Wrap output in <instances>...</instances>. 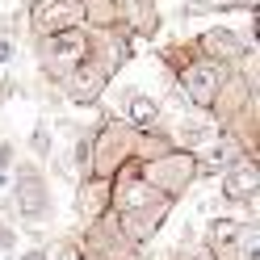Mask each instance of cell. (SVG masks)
Instances as JSON below:
<instances>
[{
	"instance_id": "1",
	"label": "cell",
	"mask_w": 260,
	"mask_h": 260,
	"mask_svg": "<svg viewBox=\"0 0 260 260\" xmlns=\"http://www.w3.org/2000/svg\"><path fill=\"white\" fill-rule=\"evenodd\" d=\"M210 118L218 122V130H231L243 147H256L260 122H256V88H252V72L248 68H222L218 92L210 101Z\"/></svg>"
},
{
	"instance_id": "2",
	"label": "cell",
	"mask_w": 260,
	"mask_h": 260,
	"mask_svg": "<svg viewBox=\"0 0 260 260\" xmlns=\"http://www.w3.org/2000/svg\"><path fill=\"white\" fill-rule=\"evenodd\" d=\"M9 189H13V210H9V222H25V226H42L51 222L55 214V193H51V181L38 159H13L9 168Z\"/></svg>"
},
{
	"instance_id": "3",
	"label": "cell",
	"mask_w": 260,
	"mask_h": 260,
	"mask_svg": "<svg viewBox=\"0 0 260 260\" xmlns=\"http://www.w3.org/2000/svg\"><path fill=\"white\" fill-rule=\"evenodd\" d=\"M135 151H139V126H130L118 113H105V118L88 130V168L84 172L109 176V172H118L126 159H135Z\"/></svg>"
},
{
	"instance_id": "4",
	"label": "cell",
	"mask_w": 260,
	"mask_h": 260,
	"mask_svg": "<svg viewBox=\"0 0 260 260\" xmlns=\"http://www.w3.org/2000/svg\"><path fill=\"white\" fill-rule=\"evenodd\" d=\"M139 172L155 193H164L168 202H181L193 189V181H198V155L185 151V147H168L164 155L139 159Z\"/></svg>"
},
{
	"instance_id": "5",
	"label": "cell",
	"mask_w": 260,
	"mask_h": 260,
	"mask_svg": "<svg viewBox=\"0 0 260 260\" xmlns=\"http://www.w3.org/2000/svg\"><path fill=\"white\" fill-rule=\"evenodd\" d=\"M88 55V29L84 25H68V29H55V34H42L34 38V59H38V72L51 88H59V80L68 76V68L76 59Z\"/></svg>"
},
{
	"instance_id": "6",
	"label": "cell",
	"mask_w": 260,
	"mask_h": 260,
	"mask_svg": "<svg viewBox=\"0 0 260 260\" xmlns=\"http://www.w3.org/2000/svg\"><path fill=\"white\" fill-rule=\"evenodd\" d=\"M113 84V68L101 59V55H84V59H76L68 76L59 80V92H63V101L76 105V109H92L96 101L105 96V88Z\"/></svg>"
},
{
	"instance_id": "7",
	"label": "cell",
	"mask_w": 260,
	"mask_h": 260,
	"mask_svg": "<svg viewBox=\"0 0 260 260\" xmlns=\"http://www.w3.org/2000/svg\"><path fill=\"white\" fill-rule=\"evenodd\" d=\"M80 252L84 260H143V248L139 243H130L122 231H118V218H113V210L101 218L84 222V235H76Z\"/></svg>"
},
{
	"instance_id": "8",
	"label": "cell",
	"mask_w": 260,
	"mask_h": 260,
	"mask_svg": "<svg viewBox=\"0 0 260 260\" xmlns=\"http://www.w3.org/2000/svg\"><path fill=\"white\" fill-rule=\"evenodd\" d=\"M193 42H198V51L206 59L222 63V68H252V55H256V42L243 38L239 29H231V25H210Z\"/></svg>"
},
{
	"instance_id": "9",
	"label": "cell",
	"mask_w": 260,
	"mask_h": 260,
	"mask_svg": "<svg viewBox=\"0 0 260 260\" xmlns=\"http://www.w3.org/2000/svg\"><path fill=\"white\" fill-rule=\"evenodd\" d=\"M172 206H176V202H168V198H155V202H143V206H135V210H113V218H118V231H122L130 243L147 248V243L159 235V226L168 222Z\"/></svg>"
},
{
	"instance_id": "10",
	"label": "cell",
	"mask_w": 260,
	"mask_h": 260,
	"mask_svg": "<svg viewBox=\"0 0 260 260\" xmlns=\"http://www.w3.org/2000/svg\"><path fill=\"white\" fill-rule=\"evenodd\" d=\"M218 189H222V202L243 206L248 214H256V202H260V164L256 155H239L235 164H226L218 176Z\"/></svg>"
},
{
	"instance_id": "11",
	"label": "cell",
	"mask_w": 260,
	"mask_h": 260,
	"mask_svg": "<svg viewBox=\"0 0 260 260\" xmlns=\"http://www.w3.org/2000/svg\"><path fill=\"white\" fill-rule=\"evenodd\" d=\"M193 155H198V181H218L226 164H235L239 155H252V151L243 147L231 130H218V135L210 139V143H202Z\"/></svg>"
},
{
	"instance_id": "12",
	"label": "cell",
	"mask_w": 260,
	"mask_h": 260,
	"mask_svg": "<svg viewBox=\"0 0 260 260\" xmlns=\"http://www.w3.org/2000/svg\"><path fill=\"white\" fill-rule=\"evenodd\" d=\"M113 5H118V25L130 38H159V25H164L159 0H113Z\"/></svg>"
},
{
	"instance_id": "13",
	"label": "cell",
	"mask_w": 260,
	"mask_h": 260,
	"mask_svg": "<svg viewBox=\"0 0 260 260\" xmlns=\"http://www.w3.org/2000/svg\"><path fill=\"white\" fill-rule=\"evenodd\" d=\"M101 214H109V176L80 172L76 176V218L80 222H92Z\"/></svg>"
},
{
	"instance_id": "14",
	"label": "cell",
	"mask_w": 260,
	"mask_h": 260,
	"mask_svg": "<svg viewBox=\"0 0 260 260\" xmlns=\"http://www.w3.org/2000/svg\"><path fill=\"white\" fill-rule=\"evenodd\" d=\"M118 118H126L130 126H155L159 118H164V105L155 101L151 92H143V88H122L118 92Z\"/></svg>"
},
{
	"instance_id": "15",
	"label": "cell",
	"mask_w": 260,
	"mask_h": 260,
	"mask_svg": "<svg viewBox=\"0 0 260 260\" xmlns=\"http://www.w3.org/2000/svg\"><path fill=\"white\" fill-rule=\"evenodd\" d=\"M214 135H218V122L210 118L206 109H185V118L172 126V143L185 147V151H198L202 143H210Z\"/></svg>"
},
{
	"instance_id": "16",
	"label": "cell",
	"mask_w": 260,
	"mask_h": 260,
	"mask_svg": "<svg viewBox=\"0 0 260 260\" xmlns=\"http://www.w3.org/2000/svg\"><path fill=\"white\" fill-rule=\"evenodd\" d=\"M243 222L248 218H210L206 222V248L214 252L218 260H231L235 256V239H239V231H243Z\"/></svg>"
},
{
	"instance_id": "17",
	"label": "cell",
	"mask_w": 260,
	"mask_h": 260,
	"mask_svg": "<svg viewBox=\"0 0 260 260\" xmlns=\"http://www.w3.org/2000/svg\"><path fill=\"white\" fill-rule=\"evenodd\" d=\"M25 147H29V155H34L38 164L55 159V126L46 122V118H38V122H34V130H29V139H25Z\"/></svg>"
},
{
	"instance_id": "18",
	"label": "cell",
	"mask_w": 260,
	"mask_h": 260,
	"mask_svg": "<svg viewBox=\"0 0 260 260\" xmlns=\"http://www.w3.org/2000/svg\"><path fill=\"white\" fill-rule=\"evenodd\" d=\"M84 29H122L113 0H84Z\"/></svg>"
},
{
	"instance_id": "19",
	"label": "cell",
	"mask_w": 260,
	"mask_h": 260,
	"mask_svg": "<svg viewBox=\"0 0 260 260\" xmlns=\"http://www.w3.org/2000/svg\"><path fill=\"white\" fill-rule=\"evenodd\" d=\"M17 226H13L5 214H0V256H9V252H17Z\"/></svg>"
},
{
	"instance_id": "20",
	"label": "cell",
	"mask_w": 260,
	"mask_h": 260,
	"mask_svg": "<svg viewBox=\"0 0 260 260\" xmlns=\"http://www.w3.org/2000/svg\"><path fill=\"white\" fill-rule=\"evenodd\" d=\"M17 92H21V80L13 76V72H5V80H0V109H5V105H9Z\"/></svg>"
},
{
	"instance_id": "21",
	"label": "cell",
	"mask_w": 260,
	"mask_h": 260,
	"mask_svg": "<svg viewBox=\"0 0 260 260\" xmlns=\"http://www.w3.org/2000/svg\"><path fill=\"white\" fill-rule=\"evenodd\" d=\"M13 59H17V42H13V38H5V34H0V68H9V63Z\"/></svg>"
},
{
	"instance_id": "22",
	"label": "cell",
	"mask_w": 260,
	"mask_h": 260,
	"mask_svg": "<svg viewBox=\"0 0 260 260\" xmlns=\"http://www.w3.org/2000/svg\"><path fill=\"white\" fill-rule=\"evenodd\" d=\"M13 159H17V147H13L9 139H0V172H9V168H13Z\"/></svg>"
},
{
	"instance_id": "23",
	"label": "cell",
	"mask_w": 260,
	"mask_h": 260,
	"mask_svg": "<svg viewBox=\"0 0 260 260\" xmlns=\"http://www.w3.org/2000/svg\"><path fill=\"white\" fill-rule=\"evenodd\" d=\"M17 260H51V248H46V243H34V248H25Z\"/></svg>"
},
{
	"instance_id": "24",
	"label": "cell",
	"mask_w": 260,
	"mask_h": 260,
	"mask_svg": "<svg viewBox=\"0 0 260 260\" xmlns=\"http://www.w3.org/2000/svg\"><path fill=\"white\" fill-rule=\"evenodd\" d=\"M231 9H243V13H256V0H226Z\"/></svg>"
},
{
	"instance_id": "25",
	"label": "cell",
	"mask_w": 260,
	"mask_h": 260,
	"mask_svg": "<svg viewBox=\"0 0 260 260\" xmlns=\"http://www.w3.org/2000/svg\"><path fill=\"white\" fill-rule=\"evenodd\" d=\"M9 189V172H0V193H5Z\"/></svg>"
}]
</instances>
